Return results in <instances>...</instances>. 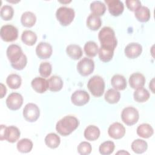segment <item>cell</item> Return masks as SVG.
Returning <instances> with one entry per match:
<instances>
[{
  "label": "cell",
  "instance_id": "obj_1",
  "mask_svg": "<svg viewBox=\"0 0 155 155\" xmlns=\"http://www.w3.org/2000/svg\"><path fill=\"white\" fill-rule=\"evenodd\" d=\"M7 56L12 67L18 70H22L27 65V58L21 48L16 44L10 45L7 49Z\"/></svg>",
  "mask_w": 155,
  "mask_h": 155
},
{
  "label": "cell",
  "instance_id": "obj_2",
  "mask_svg": "<svg viewBox=\"0 0 155 155\" xmlns=\"http://www.w3.org/2000/svg\"><path fill=\"white\" fill-rule=\"evenodd\" d=\"M79 125V121L76 117L66 116L56 123V130L61 135L67 136L74 131Z\"/></svg>",
  "mask_w": 155,
  "mask_h": 155
},
{
  "label": "cell",
  "instance_id": "obj_3",
  "mask_svg": "<svg viewBox=\"0 0 155 155\" xmlns=\"http://www.w3.org/2000/svg\"><path fill=\"white\" fill-rule=\"evenodd\" d=\"M101 47L114 51L117 44L114 31L110 27H104L98 33Z\"/></svg>",
  "mask_w": 155,
  "mask_h": 155
},
{
  "label": "cell",
  "instance_id": "obj_4",
  "mask_svg": "<svg viewBox=\"0 0 155 155\" xmlns=\"http://www.w3.org/2000/svg\"><path fill=\"white\" fill-rule=\"evenodd\" d=\"M87 87L93 96L99 97L104 92L105 82L101 76L95 75L89 79L87 83Z\"/></svg>",
  "mask_w": 155,
  "mask_h": 155
},
{
  "label": "cell",
  "instance_id": "obj_5",
  "mask_svg": "<svg viewBox=\"0 0 155 155\" xmlns=\"http://www.w3.org/2000/svg\"><path fill=\"white\" fill-rule=\"evenodd\" d=\"M20 131L16 127L5 125H1L0 131V139L1 140H5L10 143H15L20 137Z\"/></svg>",
  "mask_w": 155,
  "mask_h": 155
},
{
  "label": "cell",
  "instance_id": "obj_6",
  "mask_svg": "<svg viewBox=\"0 0 155 155\" xmlns=\"http://www.w3.org/2000/svg\"><path fill=\"white\" fill-rule=\"evenodd\" d=\"M75 16L74 10L70 7H61L56 12V16L60 24L63 26H67L71 23Z\"/></svg>",
  "mask_w": 155,
  "mask_h": 155
},
{
  "label": "cell",
  "instance_id": "obj_7",
  "mask_svg": "<svg viewBox=\"0 0 155 155\" xmlns=\"http://www.w3.org/2000/svg\"><path fill=\"white\" fill-rule=\"evenodd\" d=\"M139 118V114L138 110L133 107H127L124 108L122 111V120L128 126H131L136 124Z\"/></svg>",
  "mask_w": 155,
  "mask_h": 155
},
{
  "label": "cell",
  "instance_id": "obj_8",
  "mask_svg": "<svg viewBox=\"0 0 155 155\" xmlns=\"http://www.w3.org/2000/svg\"><path fill=\"white\" fill-rule=\"evenodd\" d=\"M0 35L4 41L12 42L17 39L18 37V30L16 27L12 25H4L1 28Z\"/></svg>",
  "mask_w": 155,
  "mask_h": 155
},
{
  "label": "cell",
  "instance_id": "obj_9",
  "mask_svg": "<svg viewBox=\"0 0 155 155\" xmlns=\"http://www.w3.org/2000/svg\"><path fill=\"white\" fill-rule=\"evenodd\" d=\"M40 115L39 107L33 103H28L25 105L23 110V116L24 119L30 122L38 120Z\"/></svg>",
  "mask_w": 155,
  "mask_h": 155
},
{
  "label": "cell",
  "instance_id": "obj_10",
  "mask_svg": "<svg viewBox=\"0 0 155 155\" xmlns=\"http://www.w3.org/2000/svg\"><path fill=\"white\" fill-rule=\"evenodd\" d=\"M94 68V62L93 60L86 57L82 58L77 64V70L79 73L83 76L90 74L93 71Z\"/></svg>",
  "mask_w": 155,
  "mask_h": 155
},
{
  "label": "cell",
  "instance_id": "obj_11",
  "mask_svg": "<svg viewBox=\"0 0 155 155\" xmlns=\"http://www.w3.org/2000/svg\"><path fill=\"white\" fill-rule=\"evenodd\" d=\"M6 105L11 110H17L21 108L23 104V97L18 93H12L6 99Z\"/></svg>",
  "mask_w": 155,
  "mask_h": 155
},
{
  "label": "cell",
  "instance_id": "obj_12",
  "mask_svg": "<svg viewBox=\"0 0 155 155\" xmlns=\"http://www.w3.org/2000/svg\"><path fill=\"white\" fill-rule=\"evenodd\" d=\"M90 96L88 93L84 90H76L71 96L72 103L76 106H82L88 102Z\"/></svg>",
  "mask_w": 155,
  "mask_h": 155
},
{
  "label": "cell",
  "instance_id": "obj_13",
  "mask_svg": "<svg viewBox=\"0 0 155 155\" xmlns=\"http://www.w3.org/2000/svg\"><path fill=\"white\" fill-rule=\"evenodd\" d=\"M53 49L51 45L45 42H41L36 47V53L37 56L42 59L49 58L52 54Z\"/></svg>",
  "mask_w": 155,
  "mask_h": 155
},
{
  "label": "cell",
  "instance_id": "obj_14",
  "mask_svg": "<svg viewBox=\"0 0 155 155\" xmlns=\"http://www.w3.org/2000/svg\"><path fill=\"white\" fill-rule=\"evenodd\" d=\"M108 133L110 137L114 139H119L124 137L125 134V128L119 122H114L108 129Z\"/></svg>",
  "mask_w": 155,
  "mask_h": 155
},
{
  "label": "cell",
  "instance_id": "obj_15",
  "mask_svg": "<svg viewBox=\"0 0 155 155\" xmlns=\"http://www.w3.org/2000/svg\"><path fill=\"white\" fill-rule=\"evenodd\" d=\"M110 13L114 16L120 15L124 10L122 2L119 0H105Z\"/></svg>",
  "mask_w": 155,
  "mask_h": 155
},
{
  "label": "cell",
  "instance_id": "obj_16",
  "mask_svg": "<svg viewBox=\"0 0 155 155\" xmlns=\"http://www.w3.org/2000/svg\"><path fill=\"white\" fill-rule=\"evenodd\" d=\"M142 51V47L136 42L128 44L125 48V54L130 59H134L140 55Z\"/></svg>",
  "mask_w": 155,
  "mask_h": 155
},
{
  "label": "cell",
  "instance_id": "obj_17",
  "mask_svg": "<svg viewBox=\"0 0 155 155\" xmlns=\"http://www.w3.org/2000/svg\"><path fill=\"white\" fill-rule=\"evenodd\" d=\"M31 85L33 90L39 93H43L48 89V80L44 78L36 77L34 78Z\"/></svg>",
  "mask_w": 155,
  "mask_h": 155
},
{
  "label": "cell",
  "instance_id": "obj_18",
  "mask_svg": "<svg viewBox=\"0 0 155 155\" xmlns=\"http://www.w3.org/2000/svg\"><path fill=\"white\" fill-rule=\"evenodd\" d=\"M145 78L140 73H134L131 74L129 78V84L133 89H137L144 86Z\"/></svg>",
  "mask_w": 155,
  "mask_h": 155
},
{
  "label": "cell",
  "instance_id": "obj_19",
  "mask_svg": "<svg viewBox=\"0 0 155 155\" xmlns=\"http://www.w3.org/2000/svg\"><path fill=\"white\" fill-rule=\"evenodd\" d=\"M112 87L118 90H123L127 87V80L125 77L121 74H115L111 79Z\"/></svg>",
  "mask_w": 155,
  "mask_h": 155
},
{
  "label": "cell",
  "instance_id": "obj_20",
  "mask_svg": "<svg viewBox=\"0 0 155 155\" xmlns=\"http://www.w3.org/2000/svg\"><path fill=\"white\" fill-rule=\"evenodd\" d=\"M84 134L86 139L93 141L99 138L100 136V130L96 126L90 125L85 128Z\"/></svg>",
  "mask_w": 155,
  "mask_h": 155
},
{
  "label": "cell",
  "instance_id": "obj_21",
  "mask_svg": "<svg viewBox=\"0 0 155 155\" xmlns=\"http://www.w3.org/2000/svg\"><path fill=\"white\" fill-rule=\"evenodd\" d=\"M66 53L68 56L73 59H80L83 54L81 47L76 44H70L66 48Z\"/></svg>",
  "mask_w": 155,
  "mask_h": 155
},
{
  "label": "cell",
  "instance_id": "obj_22",
  "mask_svg": "<svg viewBox=\"0 0 155 155\" xmlns=\"http://www.w3.org/2000/svg\"><path fill=\"white\" fill-rule=\"evenodd\" d=\"M136 18L140 22H146L149 21L151 17V13L149 8L145 6H141L134 12Z\"/></svg>",
  "mask_w": 155,
  "mask_h": 155
},
{
  "label": "cell",
  "instance_id": "obj_23",
  "mask_svg": "<svg viewBox=\"0 0 155 155\" xmlns=\"http://www.w3.org/2000/svg\"><path fill=\"white\" fill-rule=\"evenodd\" d=\"M136 132L137 135L141 137L149 138L153 136L154 130L150 124H142L137 127Z\"/></svg>",
  "mask_w": 155,
  "mask_h": 155
},
{
  "label": "cell",
  "instance_id": "obj_24",
  "mask_svg": "<svg viewBox=\"0 0 155 155\" xmlns=\"http://www.w3.org/2000/svg\"><path fill=\"white\" fill-rule=\"evenodd\" d=\"M36 21V17L35 15L31 12H24L21 18V22L22 24L26 27H33Z\"/></svg>",
  "mask_w": 155,
  "mask_h": 155
},
{
  "label": "cell",
  "instance_id": "obj_25",
  "mask_svg": "<svg viewBox=\"0 0 155 155\" xmlns=\"http://www.w3.org/2000/svg\"><path fill=\"white\" fill-rule=\"evenodd\" d=\"M48 89L51 91H58L61 90L63 87V81L62 79L58 76H53L49 78Z\"/></svg>",
  "mask_w": 155,
  "mask_h": 155
},
{
  "label": "cell",
  "instance_id": "obj_26",
  "mask_svg": "<svg viewBox=\"0 0 155 155\" xmlns=\"http://www.w3.org/2000/svg\"><path fill=\"white\" fill-rule=\"evenodd\" d=\"M87 26L91 30H98L102 24V21L99 16L93 13L90 14L87 19Z\"/></svg>",
  "mask_w": 155,
  "mask_h": 155
},
{
  "label": "cell",
  "instance_id": "obj_27",
  "mask_svg": "<svg viewBox=\"0 0 155 155\" xmlns=\"http://www.w3.org/2000/svg\"><path fill=\"white\" fill-rule=\"evenodd\" d=\"M44 140L46 145L52 149L58 147L61 142V139L59 136L54 133L48 134L45 136Z\"/></svg>",
  "mask_w": 155,
  "mask_h": 155
},
{
  "label": "cell",
  "instance_id": "obj_28",
  "mask_svg": "<svg viewBox=\"0 0 155 155\" xmlns=\"http://www.w3.org/2000/svg\"><path fill=\"white\" fill-rule=\"evenodd\" d=\"M90 10L93 14L96 16H102L106 11V6L104 2L100 1H95L90 4Z\"/></svg>",
  "mask_w": 155,
  "mask_h": 155
},
{
  "label": "cell",
  "instance_id": "obj_29",
  "mask_svg": "<svg viewBox=\"0 0 155 155\" xmlns=\"http://www.w3.org/2000/svg\"><path fill=\"white\" fill-rule=\"evenodd\" d=\"M22 41L27 45H33L37 41L36 33L31 30H24L21 35Z\"/></svg>",
  "mask_w": 155,
  "mask_h": 155
},
{
  "label": "cell",
  "instance_id": "obj_30",
  "mask_svg": "<svg viewBox=\"0 0 155 155\" xmlns=\"http://www.w3.org/2000/svg\"><path fill=\"white\" fill-rule=\"evenodd\" d=\"M131 147L134 153L137 154H142L147 150L148 144L145 140L137 139L132 142Z\"/></svg>",
  "mask_w": 155,
  "mask_h": 155
},
{
  "label": "cell",
  "instance_id": "obj_31",
  "mask_svg": "<svg viewBox=\"0 0 155 155\" xmlns=\"http://www.w3.org/2000/svg\"><path fill=\"white\" fill-rule=\"evenodd\" d=\"M150 96L148 91L143 87L136 89L133 93L134 99L137 102H144L150 98Z\"/></svg>",
  "mask_w": 155,
  "mask_h": 155
},
{
  "label": "cell",
  "instance_id": "obj_32",
  "mask_svg": "<svg viewBox=\"0 0 155 155\" xmlns=\"http://www.w3.org/2000/svg\"><path fill=\"white\" fill-rule=\"evenodd\" d=\"M16 147L19 152L23 153H28L33 148V142L28 139H22L18 141Z\"/></svg>",
  "mask_w": 155,
  "mask_h": 155
},
{
  "label": "cell",
  "instance_id": "obj_33",
  "mask_svg": "<svg viewBox=\"0 0 155 155\" xmlns=\"http://www.w3.org/2000/svg\"><path fill=\"white\" fill-rule=\"evenodd\" d=\"M105 100L110 104H116L119 102L120 98V93L115 89L110 88L105 94Z\"/></svg>",
  "mask_w": 155,
  "mask_h": 155
},
{
  "label": "cell",
  "instance_id": "obj_34",
  "mask_svg": "<svg viewBox=\"0 0 155 155\" xmlns=\"http://www.w3.org/2000/svg\"><path fill=\"white\" fill-rule=\"evenodd\" d=\"M6 82L10 88L17 89L21 86L22 79L20 76L17 74H10L7 76Z\"/></svg>",
  "mask_w": 155,
  "mask_h": 155
},
{
  "label": "cell",
  "instance_id": "obj_35",
  "mask_svg": "<svg viewBox=\"0 0 155 155\" xmlns=\"http://www.w3.org/2000/svg\"><path fill=\"white\" fill-rule=\"evenodd\" d=\"M84 51L88 57H94L99 51L97 44L94 41H88L84 45Z\"/></svg>",
  "mask_w": 155,
  "mask_h": 155
},
{
  "label": "cell",
  "instance_id": "obj_36",
  "mask_svg": "<svg viewBox=\"0 0 155 155\" xmlns=\"http://www.w3.org/2000/svg\"><path fill=\"white\" fill-rule=\"evenodd\" d=\"M115 148V145L113 142L108 140L103 142L101 144L99 148V153L102 155H109L111 154Z\"/></svg>",
  "mask_w": 155,
  "mask_h": 155
},
{
  "label": "cell",
  "instance_id": "obj_37",
  "mask_svg": "<svg viewBox=\"0 0 155 155\" xmlns=\"http://www.w3.org/2000/svg\"><path fill=\"white\" fill-rule=\"evenodd\" d=\"M1 17L5 21H8L12 19L13 16L14 10L12 6L8 5H5L1 8Z\"/></svg>",
  "mask_w": 155,
  "mask_h": 155
},
{
  "label": "cell",
  "instance_id": "obj_38",
  "mask_svg": "<svg viewBox=\"0 0 155 155\" xmlns=\"http://www.w3.org/2000/svg\"><path fill=\"white\" fill-rule=\"evenodd\" d=\"M114 54V51L100 47L99 49V57L104 62H108L111 60Z\"/></svg>",
  "mask_w": 155,
  "mask_h": 155
},
{
  "label": "cell",
  "instance_id": "obj_39",
  "mask_svg": "<svg viewBox=\"0 0 155 155\" xmlns=\"http://www.w3.org/2000/svg\"><path fill=\"white\" fill-rule=\"evenodd\" d=\"M51 71H52V67L49 62H44L40 64L39 67V72L42 77L43 78L48 77L51 74Z\"/></svg>",
  "mask_w": 155,
  "mask_h": 155
},
{
  "label": "cell",
  "instance_id": "obj_40",
  "mask_svg": "<svg viewBox=\"0 0 155 155\" xmlns=\"http://www.w3.org/2000/svg\"><path fill=\"white\" fill-rule=\"evenodd\" d=\"M91 145L90 143L84 141L78 146V152L81 155H88L91 152Z\"/></svg>",
  "mask_w": 155,
  "mask_h": 155
},
{
  "label": "cell",
  "instance_id": "obj_41",
  "mask_svg": "<svg viewBox=\"0 0 155 155\" xmlns=\"http://www.w3.org/2000/svg\"><path fill=\"white\" fill-rule=\"evenodd\" d=\"M125 4L127 8L132 12L136 11L142 6L140 1L139 0H127Z\"/></svg>",
  "mask_w": 155,
  "mask_h": 155
},
{
  "label": "cell",
  "instance_id": "obj_42",
  "mask_svg": "<svg viewBox=\"0 0 155 155\" xmlns=\"http://www.w3.org/2000/svg\"><path fill=\"white\" fill-rule=\"evenodd\" d=\"M7 92V88L5 87V86L1 83V98H3L4 96L5 95Z\"/></svg>",
  "mask_w": 155,
  "mask_h": 155
},
{
  "label": "cell",
  "instance_id": "obj_43",
  "mask_svg": "<svg viewBox=\"0 0 155 155\" xmlns=\"http://www.w3.org/2000/svg\"><path fill=\"white\" fill-rule=\"evenodd\" d=\"M154 79H153L151 81V82L150 83V85H149V87H150V88L152 92L153 93H154Z\"/></svg>",
  "mask_w": 155,
  "mask_h": 155
},
{
  "label": "cell",
  "instance_id": "obj_44",
  "mask_svg": "<svg viewBox=\"0 0 155 155\" xmlns=\"http://www.w3.org/2000/svg\"><path fill=\"white\" fill-rule=\"evenodd\" d=\"M119 153H120L121 154H123V153H124V154H129V153H128V152H127V151H124V150H122V151H119V152L117 153V154H119Z\"/></svg>",
  "mask_w": 155,
  "mask_h": 155
}]
</instances>
